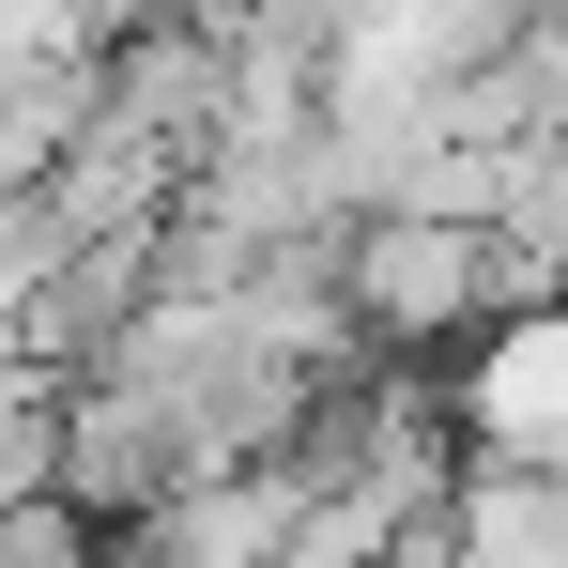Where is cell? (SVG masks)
Returning <instances> with one entry per match:
<instances>
[{"label": "cell", "mask_w": 568, "mask_h": 568, "mask_svg": "<svg viewBox=\"0 0 568 568\" xmlns=\"http://www.w3.org/2000/svg\"><path fill=\"white\" fill-rule=\"evenodd\" d=\"M338 292H354V338H491L523 292H507V246L476 215H369L338 246Z\"/></svg>", "instance_id": "cell-1"}, {"label": "cell", "mask_w": 568, "mask_h": 568, "mask_svg": "<svg viewBox=\"0 0 568 568\" xmlns=\"http://www.w3.org/2000/svg\"><path fill=\"white\" fill-rule=\"evenodd\" d=\"M462 446L507 476H568V307H507L462 369Z\"/></svg>", "instance_id": "cell-2"}]
</instances>
